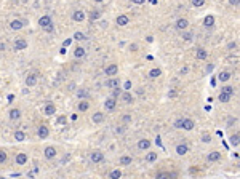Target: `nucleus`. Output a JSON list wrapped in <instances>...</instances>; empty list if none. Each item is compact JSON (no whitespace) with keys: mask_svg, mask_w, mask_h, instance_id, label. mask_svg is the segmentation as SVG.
<instances>
[{"mask_svg":"<svg viewBox=\"0 0 240 179\" xmlns=\"http://www.w3.org/2000/svg\"><path fill=\"white\" fill-rule=\"evenodd\" d=\"M13 48L14 51H21V50H26L27 48V40L26 38H16L13 43Z\"/></svg>","mask_w":240,"mask_h":179,"instance_id":"f257e3e1","label":"nucleus"},{"mask_svg":"<svg viewBox=\"0 0 240 179\" xmlns=\"http://www.w3.org/2000/svg\"><path fill=\"white\" fill-rule=\"evenodd\" d=\"M104 74H106L107 77H114L119 74V66L117 64H109L106 66V69H104Z\"/></svg>","mask_w":240,"mask_h":179,"instance_id":"f03ea898","label":"nucleus"},{"mask_svg":"<svg viewBox=\"0 0 240 179\" xmlns=\"http://www.w3.org/2000/svg\"><path fill=\"white\" fill-rule=\"evenodd\" d=\"M90 160H91L93 163H101L104 160V154L103 152H99V150H95V152L90 154Z\"/></svg>","mask_w":240,"mask_h":179,"instance_id":"7ed1b4c3","label":"nucleus"},{"mask_svg":"<svg viewBox=\"0 0 240 179\" xmlns=\"http://www.w3.org/2000/svg\"><path fill=\"white\" fill-rule=\"evenodd\" d=\"M43 155H45V159L47 160H53L56 157V149L53 147V146H48V147H45Z\"/></svg>","mask_w":240,"mask_h":179,"instance_id":"20e7f679","label":"nucleus"},{"mask_svg":"<svg viewBox=\"0 0 240 179\" xmlns=\"http://www.w3.org/2000/svg\"><path fill=\"white\" fill-rule=\"evenodd\" d=\"M43 112H45V115L51 117V115L56 114V106L53 102H47V104H45V107H43Z\"/></svg>","mask_w":240,"mask_h":179,"instance_id":"39448f33","label":"nucleus"},{"mask_svg":"<svg viewBox=\"0 0 240 179\" xmlns=\"http://www.w3.org/2000/svg\"><path fill=\"white\" fill-rule=\"evenodd\" d=\"M14 162H16V165H26V163H27V154H24V152L16 154Z\"/></svg>","mask_w":240,"mask_h":179,"instance_id":"423d86ee","label":"nucleus"},{"mask_svg":"<svg viewBox=\"0 0 240 179\" xmlns=\"http://www.w3.org/2000/svg\"><path fill=\"white\" fill-rule=\"evenodd\" d=\"M37 134H38L40 139H47L48 134H50V130H48V126H45V125H40L38 130H37Z\"/></svg>","mask_w":240,"mask_h":179,"instance_id":"0eeeda50","label":"nucleus"},{"mask_svg":"<svg viewBox=\"0 0 240 179\" xmlns=\"http://www.w3.org/2000/svg\"><path fill=\"white\" fill-rule=\"evenodd\" d=\"M51 23L53 21H51V16H50V14H45V16H42L40 19H38V26H40L42 29L47 27V26H50Z\"/></svg>","mask_w":240,"mask_h":179,"instance_id":"6e6552de","label":"nucleus"},{"mask_svg":"<svg viewBox=\"0 0 240 179\" xmlns=\"http://www.w3.org/2000/svg\"><path fill=\"white\" fill-rule=\"evenodd\" d=\"M187 26H189V21L186 19V18H179V19L176 21V29H178V31H186Z\"/></svg>","mask_w":240,"mask_h":179,"instance_id":"1a4fd4ad","label":"nucleus"},{"mask_svg":"<svg viewBox=\"0 0 240 179\" xmlns=\"http://www.w3.org/2000/svg\"><path fill=\"white\" fill-rule=\"evenodd\" d=\"M115 106H117V99H114V98H107L104 101V109L106 110H114Z\"/></svg>","mask_w":240,"mask_h":179,"instance_id":"9d476101","label":"nucleus"},{"mask_svg":"<svg viewBox=\"0 0 240 179\" xmlns=\"http://www.w3.org/2000/svg\"><path fill=\"white\" fill-rule=\"evenodd\" d=\"M72 19L75 21V23H82V21L85 19V13H83L82 10H75L74 13H72Z\"/></svg>","mask_w":240,"mask_h":179,"instance_id":"9b49d317","label":"nucleus"},{"mask_svg":"<svg viewBox=\"0 0 240 179\" xmlns=\"http://www.w3.org/2000/svg\"><path fill=\"white\" fill-rule=\"evenodd\" d=\"M117 86H120V80L117 79V77H112V79H109L106 82V88L114 90V88H117Z\"/></svg>","mask_w":240,"mask_h":179,"instance_id":"f8f14e48","label":"nucleus"},{"mask_svg":"<svg viewBox=\"0 0 240 179\" xmlns=\"http://www.w3.org/2000/svg\"><path fill=\"white\" fill-rule=\"evenodd\" d=\"M24 27V23L21 19H13L10 23V29L11 31H19V29H23Z\"/></svg>","mask_w":240,"mask_h":179,"instance_id":"ddd939ff","label":"nucleus"},{"mask_svg":"<svg viewBox=\"0 0 240 179\" xmlns=\"http://www.w3.org/2000/svg\"><path fill=\"white\" fill-rule=\"evenodd\" d=\"M115 23H117V26H128V23H130V18H128L127 14H120V16H117Z\"/></svg>","mask_w":240,"mask_h":179,"instance_id":"4468645a","label":"nucleus"},{"mask_svg":"<svg viewBox=\"0 0 240 179\" xmlns=\"http://www.w3.org/2000/svg\"><path fill=\"white\" fill-rule=\"evenodd\" d=\"M194 126H195L194 120H191V118H184V120H182V130L191 131V130H194Z\"/></svg>","mask_w":240,"mask_h":179,"instance_id":"2eb2a0df","label":"nucleus"},{"mask_svg":"<svg viewBox=\"0 0 240 179\" xmlns=\"http://www.w3.org/2000/svg\"><path fill=\"white\" fill-rule=\"evenodd\" d=\"M120 98H122L123 104H131V102H133V96H131V93H130V91H122Z\"/></svg>","mask_w":240,"mask_h":179,"instance_id":"dca6fc26","label":"nucleus"},{"mask_svg":"<svg viewBox=\"0 0 240 179\" xmlns=\"http://www.w3.org/2000/svg\"><path fill=\"white\" fill-rule=\"evenodd\" d=\"M131 162H133L131 155H122V157H120V160H119L120 166H128V165H131Z\"/></svg>","mask_w":240,"mask_h":179,"instance_id":"f3484780","label":"nucleus"},{"mask_svg":"<svg viewBox=\"0 0 240 179\" xmlns=\"http://www.w3.org/2000/svg\"><path fill=\"white\" fill-rule=\"evenodd\" d=\"M206 160L208 162H218V160H221V152H210L208 155H206Z\"/></svg>","mask_w":240,"mask_h":179,"instance_id":"a211bd4d","label":"nucleus"},{"mask_svg":"<svg viewBox=\"0 0 240 179\" xmlns=\"http://www.w3.org/2000/svg\"><path fill=\"white\" fill-rule=\"evenodd\" d=\"M26 85L27 86H35L37 85V75H35V74H29V75L26 77Z\"/></svg>","mask_w":240,"mask_h":179,"instance_id":"6ab92c4d","label":"nucleus"},{"mask_svg":"<svg viewBox=\"0 0 240 179\" xmlns=\"http://www.w3.org/2000/svg\"><path fill=\"white\" fill-rule=\"evenodd\" d=\"M104 118H106V115H104L103 112H96V114H93L91 120H93V123H103Z\"/></svg>","mask_w":240,"mask_h":179,"instance_id":"aec40b11","label":"nucleus"},{"mask_svg":"<svg viewBox=\"0 0 240 179\" xmlns=\"http://www.w3.org/2000/svg\"><path fill=\"white\" fill-rule=\"evenodd\" d=\"M149 147H151V141H149V139H141V141H138V149L147 150Z\"/></svg>","mask_w":240,"mask_h":179,"instance_id":"412c9836","label":"nucleus"},{"mask_svg":"<svg viewBox=\"0 0 240 179\" xmlns=\"http://www.w3.org/2000/svg\"><path fill=\"white\" fill-rule=\"evenodd\" d=\"M175 178H176V174H171V173H167V171L158 173V174L155 176V179H175Z\"/></svg>","mask_w":240,"mask_h":179,"instance_id":"4be33fe9","label":"nucleus"},{"mask_svg":"<svg viewBox=\"0 0 240 179\" xmlns=\"http://www.w3.org/2000/svg\"><path fill=\"white\" fill-rule=\"evenodd\" d=\"M189 152V147L186 144H179V146H176V154L178 155H186Z\"/></svg>","mask_w":240,"mask_h":179,"instance_id":"5701e85b","label":"nucleus"},{"mask_svg":"<svg viewBox=\"0 0 240 179\" xmlns=\"http://www.w3.org/2000/svg\"><path fill=\"white\" fill-rule=\"evenodd\" d=\"M195 56H197V59H202L203 61V59L208 58V51H206L205 48H199L197 50V53H195Z\"/></svg>","mask_w":240,"mask_h":179,"instance_id":"b1692460","label":"nucleus"},{"mask_svg":"<svg viewBox=\"0 0 240 179\" xmlns=\"http://www.w3.org/2000/svg\"><path fill=\"white\" fill-rule=\"evenodd\" d=\"M21 118V110L19 109H11L10 110V120H19Z\"/></svg>","mask_w":240,"mask_h":179,"instance_id":"393cba45","label":"nucleus"},{"mask_svg":"<svg viewBox=\"0 0 240 179\" xmlns=\"http://www.w3.org/2000/svg\"><path fill=\"white\" fill-rule=\"evenodd\" d=\"M203 23H205V26H206V27H213V26H215V16H211V14L205 16Z\"/></svg>","mask_w":240,"mask_h":179,"instance_id":"a878e982","label":"nucleus"},{"mask_svg":"<svg viewBox=\"0 0 240 179\" xmlns=\"http://www.w3.org/2000/svg\"><path fill=\"white\" fill-rule=\"evenodd\" d=\"M99 16H101V11L99 10H93V11H90V14H88V18H90V21H96V19H99Z\"/></svg>","mask_w":240,"mask_h":179,"instance_id":"bb28decb","label":"nucleus"},{"mask_svg":"<svg viewBox=\"0 0 240 179\" xmlns=\"http://www.w3.org/2000/svg\"><path fill=\"white\" fill-rule=\"evenodd\" d=\"M157 157H158L157 152H149V154L146 155V162L152 163V162H155V160H157Z\"/></svg>","mask_w":240,"mask_h":179,"instance_id":"cd10ccee","label":"nucleus"},{"mask_svg":"<svg viewBox=\"0 0 240 179\" xmlns=\"http://www.w3.org/2000/svg\"><path fill=\"white\" fill-rule=\"evenodd\" d=\"M74 56H75V58H83V56H85V48L77 46V48L74 50Z\"/></svg>","mask_w":240,"mask_h":179,"instance_id":"c85d7f7f","label":"nucleus"},{"mask_svg":"<svg viewBox=\"0 0 240 179\" xmlns=\"http://www.w3.org/2000/svg\"><path fill=\"white\" fill-rule=\"evenodd\" d=\"M14 139H16L18 142L26 141V134H24V131H16V133H14Z\"/></svg>","mask_w":240,"mask_h":179,"instance_id":"c756f323","label":"nucleus"},{"mask_svg":"<svg viewBox=\"0 0 240 179\" xmlns=\"http://www.w3.org/2000/svg\"><path fill=\"white\" fill-rule=\"evenodd\" d=\"M77 107H79V110H80V112H86V110L90 109V104L86 102V101H80V102H79V106H77Z\"/></svg>","mask_w":240,"mask_h":179,"instance_id":"7c9ffc66","label":"nucleus"},{"mask_svg":"<svg viewBox=\"0 0 240 179\" xmlns=\"http://www.w3.org/2000/svg\"><path fill=\"white\" fill-rule=\"evenodd\" d=\"M229 79H230V72H219V75H218L219 82H227Z\"/></svg>","mask_w":240,"mask_h":179,"instance_id":"2f4dec72","label":"nucleus"},{"mask_svg":"<svg viewBox=\"0 0 240 179\" xmlns=\"http://www.w3.org/2000/svg\"><path fill=\"white\" fill-rule=\"evenodd\" d=\"M160 75H162V70L157 69V67H155V69H151V72H149V77H151V79H157V77H160Z\"/></svg>","mask_w":240,"mask_h":179,"instance_id":"473e14b6","label":"nucleus"},{"mask_svg":"<svg viewBox=\"0 0 240 179\" xmlns=\"http://www.w3.org/2000/svg\"><path fill=\"white\" fill-rule=\"evenodd\" d=\"M230 94H226V93H219V96H218V99H219V102H229L230 101Z\"/></svg>","mask_w":240,"mask_h":179,"instance_id":"72a5a7b5","label":"nucleus"},{"mask_svg":"<svg viewBox=\"0 0 240 179\" xmlns=\"http://www.w3.org/2000/svg\"><path fill=\"white\" fill-rule=\"evenodd\" d=\"M120 178H122V171L120 169H114L109 174V179H120Z\"/></svg>","mask_w":240,"mask_h":179,"instance_id":"f704fd0d","label":"nucleus"},{"mask_svg":"<svg viewBox=\"0 0 240 179\" xmlns=\"http://www.w3.org/2000/svg\"><path fill=\"white\" fill-rule=\"evenodd\" d=\"M74 40L83 42V40H86V37H85V34H82V32H75V34H74Z\"/></svg>","mask_w":240,"mask_h":179,"instance_id":"c9c22d12","label":"nucleus"},{"mask_svg":"<svg viewBox=\"0 0 240 179\" xmlns=\"http://www.w3.org/2000/svg\"><path fill=\"white\" fill-rule=\"evenodd\" d=\"M120 94H122V88H120V86H117V88H114V90H112V96H110V98L117 99V98H119Z\"/></svg>","mask_w":240,"mask_h":179,"instance_id":"e433bc0d","label":"nucleus"},{"mask_svg":"<svg viewBox=\"0 0 240 179\" xmlns=\"http://www.w3.org/2000/svg\"><path fill=\"white\" fill-rule=\"evenodd\" d=\"M221 93H226V94H230V96H232L234 94V86H224V88H221Z\"/></svg>","mask_w":240,"mask_h":179,"instance_id":"4c0bfd02","label":"nucleus"},{"mask_svg":"<svg viewBox=\"0 0 240 179\" xmlns=\"http://www.w3.org/2000/svg\"><path fill=\"white\" fill-rule=\"evenodd\" d=\"M229 141H230V144H232V146H235V147H237V146H239V134H237V133L232 134Z\"/></svg>","mask_w":240,"mask_h":179,"instance_id":"58836bf2","label":"nucleus"},{"mask_svg":"<svg viewBox=\"0 0 240 179\" xmlns=\"http://www.w3.org/2000/svg\"><path fill=\"white\" fill-rule=\"evenodd\" d=\"M7 159H8L7 152H5V150H0V163H7Z\"/></svg>","mask_w":240,"mask_h":179,"instance_id":"ea45409f","label":"nucleus"},{"mask_svg":"<svg viewBox=\"0 0 240 179\" xmlns=\"http://www.w3.org/2000/svg\"><path fill=\"white\" fill-rule=\"evenodd\" d=\"M182 120H184V118H178V120L175 122V125H173V126H175L176 130H182Z\"/></svg>","mask_w":240,"mask_h":179,"instance_id":"a19ab883","label":"nucleus"},{"mask_svg":"<svg viewBox=\"0 0 240 179\" xmlns=\"http://www.w3.org/2000/svg\"><path fill=\"white\" fill-rule=\"evenodd\" d=\"M56 123H58V125H64V123H67V117H66V115H61V117H58Z\"/></svg>","mask_w":240,"mask_h":179,"instance_id":"79ce46f5","label":"nucleus"},{"mask_svg":"<svg viewBox=\"0 0 240 179\" xmlns=\"http://www.w3.org/2000/svg\"><path fill=\"white\" fill-rule=\"evenodd\" d=\"M192 5L194 7H203L205 5V0H192Z\"/></svg>","mask_w":240,"mask_h":179,"instance_id":"37998d69","label":"nucleus"},{"mask_svg":"<svg viewBox=\"0 0 240 179\" xmlns=\"http://www.w3.org/2000/svg\"><path fill=\"white\" fill-rule=\"evenodd\" d=\"M77 96L79 98H86L88 96V91H86V90H79V91H77Z\"/></svg>","mask_w":240,"mask_h":179,"instance_id":"c03bdc74","label":"nucleus"},{"mask_svg":"<svg viewBox=\"0 0 240 179\" xmlns=\"http://www.w3.org/2000/svg\"><path fill=\"white\" fill-rule=\"evenodd\" d=\"M43 31H45V32H48V34H51V32L55 31V24H53V23H51V24H50V26H47V27H43Z\"/></svg>","mask_w":240,"mask_h":179,"instance_id":"a18cd8bd","label":"nucleus"},{"mask_svg":"<svg viewBox=\"0 0 240 179\" xmlns=\"http://www.w3.org/2000/svg\"><path fill=\"white\" fill-rule=\"evenodd\" d=\"M210 141H211V136L206 134V133H203L202 134V142H210Z\"/></svg>","mask_w":240,"mask_h":179,"instance_id":"49530a36","label":"nucleus"},{"mask_svg":"<svg viewBox=\"0 0 240 179\" xmlns=\"http://www.w3.org/2000/svg\"><path fill=\"white\" fill-rule=\"evenodd\" d=\"M182 38H184V40H192V34L191 32H184V34H182Z\"/></svg>","mask_w":240,"mask_h":179,"instance_id":"de8ad7c7","label":"nucleus"},{"mask_svg":"<svg viewBox=\"0 0 240 179\" xmlns=\"http://www.w3.org/2000/svg\"><path fill=\"white\" fill-rule=\"evenodd\" d=\"M123 122H125V123H130V122H131V115L130 114H125L123 115Z\"/></svg>","mask_w":240,"mask_h":179,"instance_id":"09e8293b","label":"nucleus"},{"mask_svg":"<svg viewBox=\"0 0 240 179\" xmlns=\"http://www.w3.org/2000/svg\"><path fill=\"white\" fill-rule=\"evenodd\" d=\"M237 48V43H235V42H230V43H229V50H235Z\"/></svg>","mask_w":240,"mask_h":179,"instance_id":"8fccbe9b","label":"nucleus"},{"mask_svg":"<svg viewBox=\"0 0 240 179\" xmlns=\"http://www.w3.org/2000/svg\"><path fill=\"white\" fill-rule=\"evenodd\" d=\"M131 2H133L134 5H143L144 2H146V0H131Z\"/></svg>","mask_w":240,"mask_h":179,"instance_id":"3c124183","label":"nucleus"},{"mask_svg":"<svg viewBox=\"0 0 240 179\" xmlns=\"http://www.w3.org/2000/svg\"><path fill=\"white\" fill-rule=\"evenodd\" d=\"M229 3L234 5V7H239V0H229Z\"/></svg>","mask_w":240,"mask_h":179,"instance_id":"603ef678","label":"nucleus"},{"mask_svg":"<svg viewBox=\"0 0 240 179\" xmlns=\"http://www.w3.org/2000/svg\"><path fill=\"white\" fill-rule=\"evenodd\" d=\"M130 88H131V82H125V91H128Z\"/></svg>","mask_w":240,"mask_h":179,"instance_id":"864d4df0","label":"nucleus"},{"mask_svg":"<svg viewBox=\"0 0 240 179\" xmlns=\"http://www.w3.org/2000/svg\"><path fill=\"white\" fill-rule=\"evenodd\" d=\"M115 133H117V134H122V133H123V126L117 128V130H115Z\"/></svg>","mask_w":240,"mask_h":179,"instance_id":"5fc2aeb1","label":"nucleus"},{"mask_svg":"<svg viewBox=\"0 0 240 179\" xmlns=\"http://www.w3.org/2000/svg\"><path fill=\"white\" fill-rule=\"evenodd\" d=\"M5 48H7V45H5V43H0V51H5Z\"/></svg>","mask_w":240,"mask_h":179,"instance_id":"6e6d98bb","label":"nucleus"},{"mask_svg":"<svg viewBox=\"0 0 240 179\" xmlns=\"http://www.w3.org/2000/svg\"><path fill=\"white\" fill-rule=\"evenodd\" d=\"M71 42H72V38H67V40L64 42V46H69V45H71Z\"/></svg>","mask_w":240,"mask_h":179,"instance_id":"4d7b16f0","label":"nucleus"},{"mask_svg":"<svg viewBox=\"0 0 240 179\" xmlns=\"http://www.w3.org/2000/svg\"><path fill=\"white\" fill-rule=\"evenodd\" d=\"M130 50H131V51H136L138 46H136V45H130Z\"/></svg>","mask_w":240,"mask_h":179,"instance_id":"13d9d810","label":"nucleus"},{"mask_svg":"<svg viewBox=\"0 0 240 179\" xmlns=\"http://www.w3.org/2000/svg\"><path fill=\"white\" fill-rule=\"evenodd\" d=\"M211 70H213V66H211V64L206 66V72H211Z\"/></svg>","mask_w":240,"mask_h":179,"instance_id":"bf43d9fd","label":"nucleus"},{"mask_svg":"<svg viewBox=\"0 0 240 179\" xmlns=\"http://www.w3.org/2000/svg\"><path fill=\"white\" fill-rule=\"evenodd\" d=\"M95 2H98V3H101V2H104V0H95Z\"/></svg>","mask_w":240,"mask_h":179,"instance_id":"052dcab7","label":"nucleus"},{"mask_svg":"<svg viewBox=\"0 0 240 179\" xmlns=\"http://www.w3.org/2000/svg\"><path fill=\"white\" fill-rule=\"evenodd\" d=\"M0 179H5V178H0Z\"/></svg>","mask_w":240,"mask_h":179,"instance_id":"680f3d73","label":"nucleus"}]
</instances>
